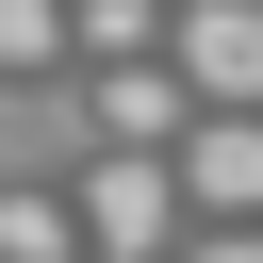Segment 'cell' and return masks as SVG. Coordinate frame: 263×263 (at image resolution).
<instances>
[{
  "instance_id": "obj_1",
  "label": "cell",
  "mask_w": 263,
  "mask_h": 263,
  "mask_svg": "<svg viewBox=\"0 0 263 263\" xmlns=\"http://www.w3.org/2000/svg\"><path fill=\"white\" fill-rule=\"evenodd\" d=\"M66 214H82V263H181V164H148V148H99L82 181H66Z\"/></svg>"
},
{
  "instance_id": "obj_2",
  "label": "cell",
  "mask_w": 263,
  "mask_h": 263,
  "mask_svg": "<svg viewBox=\"0 0 263 263\" xmlns=\"http://www.w3.org/2000/svg\"><path fill=\"white\" fill-rule=\"evenodd\" d=\"M164 66H181L197 115H263V0H181Z\"/></svg>"
},
{
  "instance_id": "obj_3",
  "label": "cell",
  "mask_w": 263,
  "mask_h": 263,
  "mask_svg": "<svg viewBox=\"0 0 263 263\" xmlns=\"http://www.w3.org/2000/svg\"><path fill=\"white\" fill-rule=\"evenodd\" d=\"M181 214L197 230H263V115H197L181 132Z\"/></svg>"
},
{
  "instance_id": "obj_4",
  "label": "cell",
  "mask_w": 263,
  "mask_h": 263,
  "mask_svg": "<svg viewBox=\"0 0 263 263\" xmlns=\"http://www.w3.org/2000/svg\"><path fill=\"white\" fill-rule=\"evenodd\" d=\"M82 99H99V148H148V164H181V132H197L181 66H99Z\"/></svg>"
},
{
  "instance_id": "obj_5",
  "label": "cell",
  "mask_w": 263,
  "mask_h": 263,
  "mask_svg": "<svg viewBox=\"0 0 263 263\" xmlns=\"http://www.w3.org/2000/svg\"><path fill=\"white\" fill-rule=\"evenodd\" d=\"M148 49H164L148 0H66V66H148Z\"/></svg>"
},
{
  "instance_id": "obj_6",
  "label": "cell",
  "mask_w": 263,
  "mask_h": 263,
  "mask_svg": "<svg viewBox=\"0 0 263 263\" xmlns=\"http://www.w3.org/2000/svg\"><path fill=\"white\" fill-rule=\"evenodd\" d=\"M0 263H82V214L49 181H0Z\"/></svg>"
},
{
  "instance_id": "obj_7",
  "label": "cell",
  "mask_w": 263,
  "mask_h": 263,
  "mask_svg": "<svg viewBox=\"0 0 263 263\" xmlns=\"http://www.w3.org/2000/svg\"><path fill=\"white\" fill-rule=\"evenodd\" d=\"M66 66V0H0V82H49Z\"/></svg>"
},
{
  "instance_id": "obj_8",
  "label": "cell",
  "mask_w": 263,
  "mask_h": 263,
  "mask_svg": "<svg viewBox=\"0 0 263 263\" xmlns=\"http://www.w3.org/2000/svg\"><path fill=\"white\" fill-rule=\"evenodd\" d=\"M181 263H263V230H181Z\"/></svg>"
}]
</instances>
